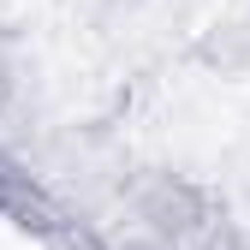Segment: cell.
I'll return each instance as SVG.
<instances>
[{"mask_svg": "<svg viewBox=\"0 0 250 250\" xmlns=\"http://www.w3.org/2000/svg\"><path fill=\"white\" fill-rule=\"evenodd\" d=\"M131 214L143 221L149 244H167V250H197L214 227L208 197L179 173H143L131 185Z\"/></svg>", "mask_w": 250, "mask_h": 250, "instance_id": "cell-1", "label": "cell"}]
</instances>
